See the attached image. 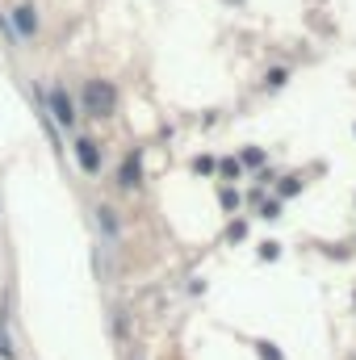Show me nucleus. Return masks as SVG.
I'll return each instance as SVG.
<instances>
[{
    "label": "nucleus",
    "instance_id": "39448f33",
    "mask_svg": "<svg viewBox=\"0 0 356 360\" xmlns=\"http://www.w3.org/2000/svg\"><path fill=\"white\" fill-rule=\"evenodd\" d=\"M122 184H139V160H134V155H130L126 168H122Z\"/></svg>",
    "mask_w": 356,
    "mask_h": 360
},
{
    "label": "nucleus",
    "instance_id": "7ed1b4c3",
    "mask_svg": "<svg viewBox=\"0 0 356 360\" xmlns=\"http://www.w3.org/2000/svg\"><path fill=\"white\" fill-rule=\"evenodd\" d=\"M51 105H55V117H59V126H72V122H76V113H72V101H68V92H63V89L51 92Z\"/></svg>",
    "mask_w": 356,
    "mask_h": 360
},
{
    "label": "nucleus",
    "instance_id": "f03ea898",
    "mask_svg": "<svg viewBox=\"0 0 356 360\" xmlns=\"http://www.w3.org/2000/svg\"><path fill=\"white\" fill-rule=\"evenodd\" d=\"M76 160H80L84 172H96V168H101V155H96V143H92V139H80V143H76Z\"/></svg>",
    "mask_w": 356,
    "mask_h": 360
},
{
    "label": "nucleus",
    "instance_id": "f257e3e1",
    "mask_svg": "<svg viewBox=\"0 0 356 360\" xmlns=\"http://www.w3.org/2000/svg\"><path fill=\"white\" fill-rule=\"evenodd\" d=\"M113 105H117L113 84H105V80H89V84H84V109H89V113L105 117V113H113Z\"/></svg>",
    "mask_w": 356,
    "mask_h": 360
},
{
    "label": "nucleus",
    "instance_id": "20e7f679",
    "mask_svg": "<svg viewBox=\"0 0 356 360\" xmlns=\"http://www.w3.org/2000/svg\"><path fill=\"white\" fill-rule=\"evenodd\" d=\"M17 30H21V34H25V38H30V34H34V30H38V21H34V8H25V4H21V8H17Z\"/></svg>",
    "mask_w": 356,
    "mask_h": 360
}]
</instances>
